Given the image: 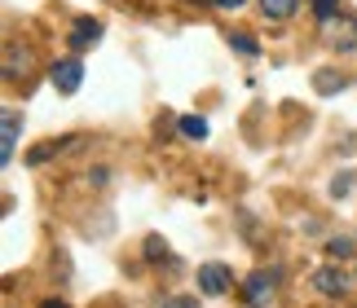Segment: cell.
<instances>
[{"label": "cell", "instance_id": "cell-5", "mask_svg": "<svg viewBox=\"0 0 357 308\" xmlns=\"http://www.w3.org/2000/svg\"><path fill=\"white\" fill-rule=\"evenodd\" d=\"M313 286H318L322 295H344V291H349V277L340 273V269H318V273H313Z\"/></svg>", "mask_w": 357, "mask_h": 308}, {"label": "cell", "instance_id": "cell-10", "mask_svg": "<svg viewBox=\"0 0 357 308\" xmlns=\"http://www.w3.org/2000/svg\"><path fill=\"white\" fill-rule=\"evenodd\" d=\"M181 132L190 137V141H203V137H208V123H203L199 115H185L181 119Z\"/></svg>", "mask_w": 357, "mask_h": 308}, {"label": "cell", "instance_id": "cell-6", "mask_svg": "<svg viewBox=\"0 0 357 308\" xmlns=\"http://www.w3.org/2000/svg\"><path fill=\"white\" fill-rule=\"evenodd\" d=\"M269 286H273V277L269 273H252V277H247V304H252V308H260V304H265L269 300Z\"/></svg>", "mask_w": 357, "mask_h": 308}, {"label": "cell", "instance_id": "cell-7", "mask_svg": "<svg viewBox=\"0 0 357 308\" xmlns=\"http://www.w3.org/2000/svg\"><path fill=\"white\" fill-rule=\"evenodd\" d=\"M0 123H5V150H0V159H13V150H18V115H13V110H5V115H0Z\"/></svg>", "mask_w": 357, "mask_h": 308}, {"label": "cell", "instance_id": "cell-8", "mask_svg": "<svg viewBox=\"0 0 357 308\" xmlns=\"http://www.w3.org/2000/svg\"><path fill=\"white\" fill-rule=\"evenodd\" d=\"M296 5H300V0H260V13L273 18V22H287L296 13Z\"/></svg>", "mask_w": 357, "mask_h": 308}, {"label": "cell", "instance_id": "cell-2", "mask_svg": "<svg viewBox=\"0 0 357 308\" xmlns=\"http://www.w3.org/2000/svg\"><path fill=\"white\" fill-rule=\"evenodd\" d=\"M229 282H234V277H229V269H225V264H216V260L199 269V291H203V295H225Z\"/></svg>", "mask_w": 357, "mask_h": 308}, {"label": "cell", "instance_id": "cell-12", "mask_svg": "<svg viewBox=\"0 0 357 308\" xmlns=\"http://www.w3.org/2000/svg\"><path fill=\"white\" fill-rule=\"evenodd\" d=\"M146 256L155 260V264H159L163 256H168V247H163V238H159V233H150V238H146Z\"/></svg>", "mask_w": 357, "mask_h": 308}, {"label": "cell", "instance_id": "cell-14", "mask_svg": "<svg viewBox=\"0 0 357 308\" xmlns=\"http://www.w3.org/2000/svg\"><path fill=\"white\" fill-rule=\"evenodd\" d=\"M313 9H318V18H322V22H331V18H335V9H340V0H313Z\"/></svg>", "mask_w": 357, "mask_h": 308}, {"label": "cell", "instance_id": "cell-4", "mask_svg": "<svg viewBox=\"0 0 357 308\" xmlns=\"http://www.w3.org/2000/svg\"><path fill=\"white\" fill-rule=\"evenodd\" d=\"M102 40V22L98 18H75V26H71V49L79 53V49H89V45H98Z\"/></svg>", "mask_w": 357, "mask_h": 308}, {"label": "cell", "instance_id": "cell-16", "mask_svg": "<svg viewBox=\"0 0 357 308\" xmlns=\"http://www.w3.org/2000/svg\"><path fill=\"white\" fill-rule=\"evenodd\" d=\"M216 5H221V9H229V13H234V9H243V0H216Z\"/></svg>", "mask_w": 357, "mask_h": 308}, {"label": "cell", "instance_id": "cell-11", "mask_svg": "<svg viewBox=\"0 0 357 308\" xmlns=\"http://www.w3.org/2000/svg\"><path fill=\"white\" fill-rule=\"evenodd\" d=\"M313 79H318V93H335V88H344V79H340L335 71H318Z\"/></svg>", "mask_w": 357, "mask_h": 308}, {"label": "cell", "instance_id": "cell-15", "mask_svg": "<svg viewBox=\"0 0 357 308\" xmlns=\"http://www.w3.org/2000/svg\"><path fill=\"white\" fill-rule=\"evenodd\" d=\"M326 251H331V256H353V242H349V238H331Z\"/></svg>", "mask_w": 357, "mask_h": 308}, {"label": "cell", "instance_id": "cell-9", "mask_svg": "<svg viewBox=\"0 0 357 308\" xmlns=\"http://www.w3.org/2000/svg\"><path fill=\"white\" fill-rule=\"evenodd\" d=\"M229 49H238L243 58H256V53H260L256 36H247V31H234V36H229Z\"/></svg>", "mask_w": 357, "mask_h": 308}, {"label": "cell", "instance_id": "cell-17", "mask_svg": "<svg viewBox=\"0 0 357 308\" xmlns=\"http://www.w3.org/2000/svg\"><path fill=\"white\" fill-rule=\"evenodd\" d=\"M40 308H66L62 300H45V304H40Z\"/></svg>", "mask_w": 357, "mask_h": 308}, {"label": "cell", "instance_id": "cell-1", "mask_svg": "<svg viewBox=\"0 0 357 308\" xmlns=\"http://www.w3.org/2000/svg\"><path fill=\"white\" fill-rule=\"evenodd\" d=\"M79 84H84V66H79V58L53 62V88H58V93H75Z\"/></svg>", "mask_w": 357, "mask_h": 308}, {"label": "cell", "instance_id": "cell-3", "mask_svg": "<svg viewBox=\"0 0 357 308\" xmlns=\"http://www.w3.org/2000/svg\"><path fill=\"white\" fill-rule=\"evenodd\" d=\"M326 36L335 40V49L357 53V18H344V13H340V22H335V18L326 22Z\"/></svg>", "mask_w": 357, "mask_h": 308}, {"label": "cell", "instance_id": "cell-13", "mask_svg": "<svg viewBox=\"0 0 357 308\" xmlns=\"http://www.w3.org/2000/svg\"><path fill=\"white\" fill-rule=\"evenodd\" d=\"M159 308H199V295H168Z\"/></svg>", "mask_w": 357, "mask_h": 308}]
</instances>
